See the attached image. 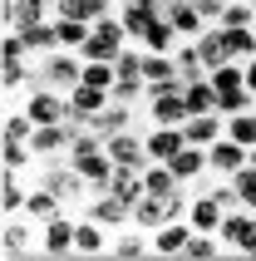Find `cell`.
I'll list each match as a JSON object with an SVG mask.
<instances>
[{"mask_svg": "<svg viewBox=\"0 0 256 261\" xmlns=\"http://www.w3.org/2000/svg\"><path fill=\"white\" fill-rule=\"evenodd\" d=\"M0 20L5 30H25L40 20H55V0H0Z\"/></svg>", "mask_w": 256, "mask_h": 261, "instance_id": "9c48e42d", "label": "cell"}, {"mask_svg": "<svg viewBox=\"0 0 256 261\" xmlns=\"http://www.w3.org/2000/svg\"><path fill=\"white\" fill-rule=\"evenodd\" d=\"M74 212H55L49 222H40V256H74Z\"/></svg>", "mask_w": 256, "mask_h": 261, "instance_id": "277c9868", "label": "cell"}, {"mask_svg": "<svg viewBox=\"0 0 256 261\" xmlns=\"http://www.w3.org/2000/svg\"><path fill=\"white\" fill-rule=\"evenodd\" d=\"M207 79H212L217 94H227V89H246V59H227V64H217Z\"/></svg>", "mask_w": 256, "mask_h": 261, "instance_id": "d590c367", "label": "cell"}, {"mask_svg": "<svg viewBox=\"0 0 256 261\" xmlns=\"http://www.w3.org/2000/svg\"><path fill=\"white\" fill-rule=\"evenodd\" d=\"M30 44V59H44L49 49H59V35H55V20H40V25H25L20 30Z\"/></svg>", "mask_w": 256, "mask_h": 261, "instance_id": "f546056e", "label": "cell"}, {"mask_svg": "<svg viewBox=\"0 0 256 261\" xmlns=\"http://www.w3.org/2000/svg\"><path fill=\"white\" fill-rule=\"evenodd\" d=\"M84 217L104 222L109 232H123L128 222H133V207H128L123 197H114V192H89V202H84Z\"/></svg>", "mask_w": 256, "mask_h": 261, "instance_id": "8992f818", "label": "cell"}, {"mask_svg": "<svg viewBox=\"0 0 256 261\" xmlns=\"http://www.w3.org/2000/svg\"><path fill=\"white\" fill-rule=\"evenodd\" d=\"M227 49H232V59H251V55H256V25L227 30Z\"/></svg>", "mask_w": 256, "mask_h": 261, "instance_id": "7bdbcfd3", "label": "cell"}, {"mask_svg": "<svg viewBox=\"0 0 256 261\" xmlns=\"http://www.w3.org/2000/svg\"><path fill=\"white\" fill-rule=\"evenodd\" d=\"M89 20H74V15H55V35H59V49H84L89 44Z\"/></svg>", "mask_w": 256, "mask_h": 261, "instance_id": "f1b7e54d", "label": "cell"}, {"mask_svg": "<svg viewBox=\"0 0 256 261\" xmlns=\"http://www.w3.org/2000/svg\"><path fill=\"white\" fill-rule=\"evenodd\" d=\"M40 182H44V188H55L59 197H64V207H69V202H79V197L89 192V182L79 177V168H74L69 158H64V163H55V168H44V173H40Z\"/></svg>", "mask_w": 256, "mask_h": 261, "instance_id": "4fadbf2b", "label": "cell"}, {"mask_svg": "<svg viewBox=\"0 0 256 261\" xmlns=\"http://www.w3.org/2000/svg\"><path fill=\"white\" fill-rule=\"evenodd\" d=\"M251 168H256V148H251Z\"/></svg>", "mask_w": 256, "mask_h": 261, "instance_id": "bcb514c9", "label": "cell"}, {"mask_svg": "<svg viewBox=\"0 0 256 261\" xmlns=\"http://www.w3.org/2000/svg\"><path fill=\"white\" fill-rule=\"evenodd\" d=\"M256 109V94L251 89H227V94H217V114H251Z\"/></svg>", "mask_w": 256, "mask_h": 261, "instance_id": "74e56055", "label": "cell"}, {"mask_svg": "<svg viewBox=\"0 0 256 261\" xmlns=\"http://www.w3.org/2000/svg\"><path fill=\"white\" fill-rule=\"evenodd\" d=\"M118 69H114V59H84V84L94 89H114Z\"/></svg>", "mask_w": 256, "mask_h": 261, "instance_id": "ab89813d", "label": "cell"}, {"mask_svg": "<svg viewBox=\"0 0 256 261\" xmlns=\"http://www.w3.org/2000/svg\"><path fill=\"white\" fill-rule=\"evenodd\" d=\"M183 143H187V138H183V128H172V123H148V133H143L148 163H168Z\"/></svg>", "mask_w": 256, "mask_h": 261, "instance_id": "ac0fdd59", "label": "cell"}, {"mask_svg": "<svg viewBox=\"0 0 256 261\" xmlns=\"http://www.w3.org/2000/svg\"><path fill=\"white\" fill-rule=\"evenodd\" d=\"M217 25H222V30H246V25H256V0H237V5H227Z\"/></svg>", "mask_w": 256, "mask_h": 261, "instance_id": "f35d334b", "label": "cell"}, {"mask_svg": "<svg viewBox=\"0 0 256 261\" xmlns=\"http://www.w3.org/2000/svg\"><path fill=\"white\" fill-rule=\"evenodd\" d=\"M168 168L177 173V182H202V177L212 173V163H207V148H197V143H183V148L168 158Z\"/></svg>", "mask_w": 256, "mask_h": 261, "instance_id": "e0dca14e", "label": "cell"}, {"mask_svg": "<svg viewBox=\"0 0 256 261\" xmlns=\"http://www.w3.org/2000/svg\"><path fill=\"white\" fill-rule=\"evenodd\" d=\"M30 163H35V148L25 138H0V168L5 173H25Z\"/></svg>", "mask_w": 256, "mask_h": 261, "instance_id": "1f68e13d", "label": "cell"}, {"mask_svg": "<svg viewBox=\"0 0 256 261\" xmlns=\"http://www.w3.org/2000/svg\"><path fill=\"white\" fill-rule=\"evenodd\" d=\"M133 114H138L133 103H118V99H109V109H99V114L89 118V128L109 138V133H123V128H133Z\"/></svg>", "mask_w": 256, "mask_h": 261, "instance_id": "44dd1931", "label": "cell"}, {"mask_svg": "<svg viewBox=\"0 0 256 261\" xmlns=\"http://www.w3.org/2000/svg\"><path fill=\"white\" fill-rule=\"evenodd\" d=\"M55 212H64V197H59L55 188H44V182H35V188H30V197H25V217L49 222Z\"/></svg>", "mask_w": 256, "mask_h": 261, "instance_id": "484cf974", "label": "cell"}, {"mask_svg": "<svg viewBox=\"0 0 256 261\" xmlns=\"http://www.w3.org/2000/svg\"><path fill=\"white\" fill-rule=\"evenodd\" d=\"M74 168H79V177L89 182V192H109V182H114V168L118 163L109 158V148H99V153H84V158H69Z\"/></svg>", "mask_w": 256, "mask_h": 261, "instance_id": "9a60e30c", "label": "cell"}, {"mask_svg": "<svg viewBox=\"0 0 256 261\" xmlns=\"http://www.w3.org/2000/svg\"><path fill=\"white\" fill-rule=\"evenodd\" d=\"M74 143V123H40V128L30 133V148H35V158H64Z\"/></svg>", "mask_w": 256, "mask_h": 261, "instance_id": "30bf717a", "label": "cell"}, {"mask_svg": "<svg viewBox=\"0 0 256 261\" xmlns=\"http://www.w3.org/2000/svg\"><path fill=\"white\" fill-rule=\"evenodd\" d=\"M138 44H143V49H153V55H172V49H177V30H172V20H168V15L148 20V30L138 35Z\"/></svg>", "mask_w": 256, "mask_h": 261, "instance_id": "cb8c5ba5", "label": "cell"}, {"mask_svg": "<svg viewBox=\"0 0 256 261\" xmlns=\"http://www.w3.org/2000/svg\"><path fill=\"white\" fill-rule=\"evenodd\" d=\"M109 247H114V232H109L104 222H94V217L79 212V227H74V256H109Z\"/></svg>", "mask_w": 256, "mask_h": 261, "instance_id": "7c38bea8", "label": "cell"}, {"mask_svg": "<svg viewBox=\"0 0 256 261\" xmlns=\"http://www.w3.org/2000/svg\"><path fill=\"white\" fill-rule=\"evenodd\" d=\"M207 163H212V177H237V173L246 168V163H251V148L222 133V138H217V143L207 148Z\"/></svg>", "mask_w": 256, "mask_h": 261, "instance_id": "52a82bcc", "label": "cell"}, {"mask_svg": "<svg viewBox=\"0 0 256 261\" xmlns=\"http://www.w3.org/2000/svg\"><path fill=\"white\" fill-rule=\"evenodd\" d=\"M104 148H109V158H114L118 168H148V148H143L138 123H133V128H123V133H109V138H104Z\"/></svg>", "mask_w": 256, "mask_h": 261, "instance_id": "ba28073f", "label": "cell"}, {"mask_svg": "<svg viewBox=\"0 0 256 261\" xmlns=\"http://www.w3.org/2000/svg\"><path fill=\"white\" fill-rule=\"evenodd\" d=\"M40 128V123H35V118L25 114V103H20V109H10V114H5V133H0V138H25L30 143V133Z\"/></svg>", "mask_w": 256, "mask_h": 261, "instance_id": "b9f144b4", "label": "cell"}, {"mask_svg": "<svg viewBox=\"0 0 256 261\" xmlns=\"http://www.w3.org/2000/svg\"><path fill=\"white\" fill-rule=\"evenodd\" d=\"M25 197H30V188L20 182V173H5V168H0V212H5V217L25 212Z\"/></svg>", "mask_w": 256, "mask_h": 261, "instance_id": "83f0119b", "label": "cell"}, {"mask_svg": "<svg viewBox=\"0 0 256 261\" xmlns=\"http://www.w3.org/2000/svg\"><path fill=\"white\" fill-rule=\"evenodd\" d=\"M44 84V74L30 69V59H0V89L5 94H15V89H35Z\"/></svg>", "mask_w": 256, "mask_h": 261, "instance_id": "d4e9b609", "label": "cell"}, {"mask_svg": "<svg viewBox=\"0 0 256 261\" xmlns=\"http://www.w3.org/2000/svg\"><path fill=\"white\" fill-rule=\"evenodd\" d=\"M25 114L35 123H64L69 118V94L55 84H35V89H25Z\"/></svg>", "mask_w": 256, "mask_h": 261, "instance_id": "7a4b0ae2", "label": "cell"}, {"mask_svg": "<svg viewBox=\"0 0 256 261\" xmlns=\"http://www.w3.org/2000/svg\"><path fill=\"white\" fill-rule=\"evenodd\" d=\"M187 242H192V222L187 217H172V222H163V227L153 232V251L158 256H183Z\"/></svg>", "mask_w": 256, "mask_h": 261, "instance_id": "ffe728a7", "label": "cell"}, {"mask_svg": "<svg viewBox=\"0 0 256 261\" xmlns=\"http://www.w3.org/2000/svg\"><path fill=\"white\" fill-rule=\"evenodd\" d=\"M246 89H251V94H256V55L246 59Z\"/></svg>", "mask_w": 256, "mask_h": 261, "instance_id": "f6af8a7d", "label": "cell"}, {"mask_svg": "<svg viewBox=\"0 0 256 261\" xmlns=\"http://www.w3.org/2000/svg\"><path fill=\"white\" fill-rule=\"evenodd\" d=\"M109 192H114V197H123V202L133 207L143 192H148V188H143V168H114V182H109Z\"/></svg>", "mask_w": 256, "mask_h": 261, "instance_id": "4dcf8cb0", "label": "cell"}, {"mask_svg": "<svg viewBox=\"0 0 256 261\" xmlns=\"http://www.w3.org/2000/svg\"><path fill=\"white\" fill-rule=\"evenodd\" d=\"M118 0H55V15H74V20H104V15H114Z\"/></svg>", "mask_w": 256, "mask_h": 261, "instance_id": "4316f807", "label": "cell"}, {"mask_svg": "<svg viewBox=\"0 0 256 261\" xmlns=\"http://www.w3.org/2000/svg\"><path fill=\"white\" fill-rule=\"evenodd\" d=\"M222 217H227V212H222V202H217L212 192H197V197H192V207H187L192 232H217V227H222Z\"/></svg>", "mask_w": 256, "mask_h": 261, "instance_id": "7402d4cb", "label": "cell"}, {"mask_svg": "<svg viewBox=\"0 0 256 261\" xmlns=\"http://www.w3.org/2000/svg\"><path fill=\"white\" fill-rule=\"evenodd\" d=\"M30 222H35V217H25V212L5 217V227H0V256H5V261H15V256H35V251H40V237L30 232Z\"/></svg>", "mask_w": 256, "mask_h": 261, "instance_id": "5b68a950", "label": "cell"}, {"mask_svg": "<svg viewBox=\"0 0 256 261\" xmlns=\"http://www.w3.org/2000/svg\"><path fill=\"white\" fill-rule=\"evenodd\" d=\"M172 59H177V74H183V79H207V64H202V55H197V40H177Z\"/></svg>", "mask_w": 256, "mask_h": 261, "instance_id": "e575fe53", "label": "cell"}, {"mask_svg": "<svg viewBox=\"0 0 256 261\" xmlns=\"http://www.w3.org/2000/svg\"><path fill=\"white\" fill-rule=\"evenodd\" d=\"M133 222H138L143 232H158L163 222H172V207H168V197H153V192H143L138 202H133Z\"/></svg>", "mask_w": 256, "mask_h": 261, "instance_id": "603a6c76", "label": "cell"}, {"mask_svg": "<svg viewBox=\"0 0 256 261\" xmlns=\"http://www.w3.org/2000/svg\"><path fill=\"white\" fill-rule=\"evenodd\" d=\"M163 15L172 20V30H177V40H197L202 30L212 25L207 15L197 10V0H163Z\"/></svg>", "mask_w": 256, "mask_h": 261, "instance_id": "8fae6325", "label": "cell"}, {"mask_svg": "<svg viewBox=\"0 0 256 261\" xmlns=\"http://www.w3.org/2000/svg\"><path fill=\"white\" fill-rule=\"evenodd\" d=\"M183 99H187V114H212L217 109V89H212V79H187Z\"/></svg>", "mask_w": 256, "mask_h": 261, "instance_id": "836d02e7", "label": "cell"}, {"mask_svg": "<svg viewBox=\"0 0 256 261\" xmlns=\"http://www.w3.org/2000/svg\"><path fill=\"white\" fill-rule=\"evenodd\" d=\"M227 138L256 148V109H251V114H232V118H227Z\"/></svg>", "mask_w": 256, "mask_h": 261, "instance_id": "60d3db41", "label": "cell"}, {"mask_svg": "<svg viewBox=\"0 0 256 261\" xmlns=\"http://www.w3.org/2000/svg\"><path fill=\"white\" fill-rule=\"evenodd\" d=\"M128 30H123V20H118V10L114 15H104V20H94V30H89V44L79 49L84 59H118L128 49Z\"/></svg>", "mask_w": 256, "mask_h": 261, "instance_id": "6da1fadb", "label": "cell"}, {"mask_svg": "<svg viewBox=\"0 0 256 261\" xmlns=\"http://www.w3.org/2000/svg\"><path fill=\"white\" fill-rule=\"evenodd\" d=\"M232 182H237V192H242V207H251V212H256V168L246 163V168L232 177Z\"/></svg>", "mask_w": 256, "mask_h": 261, "instance_id": "ee69618b", "label": "cell"}, {"mask_svg": "<svg viewBox=\"0 0 256 261\" xmlns=\"http://www.w3.org/2000/svg\"><path fill=\"white\" fill-rule=\"evenodd\" d=\"M109 256H123V261L158 256V251H153V232H143L138 222H128L123 232H114V247H109Z\"/></svg>", "mask_w": 256, "mask_h": 261, "instance_id": "2e32d148", "label": "cell"}, {"mask_svg": "<svg viewBox=\"0 0 256 261\" xmlns=\"http://www.w3.org/2000/svg\"><path fill=\"white\" fill-rule=\"evenodd\" d=\"M143 79H148V84L177 79V59H172V55H153V49H143Z\"/></svg>", "mask_w": 256, "mask_h": 261, "instance_id": "8d00e7d4", "label": "cell"}, {"mask_svg": "<svg viewBox=\"0 0 256 261\" xmlns=\"http://www.w3.org/2000/svg\"><path fill=\"white\" fill-rule=\"evenodd\" d=\"M143 188L153 192V197H172L183 182H177V173H172L168 163H148V168H143Z\"/></svg>", "mask_w": 256, "mask_h": 261, "instance_id": "d6a6232c", "label": "cell"}, {"mask_svg": "<svg viewBox=\"0 0 256 261\" xmlns=\"http://www.w3.org/2000/svg\"><path fill=\"white\" fill-rule=\"evenodd\" d=\"M40 74H44V84H55L69 94L79 79H84V55L79 49H49V55L40 59Z\"/></svg>", "mask_w": 256, "mask_h": 261, "instance_id": "3957f363", "label": "cell"}, {"mask_svg": "<svg viewBox=\"0 0 256 261\" xmlns=\"http://www.w3.org/2000/svg\"><path fill=\"white\" fill-rule=\"evenodd\" d=\"M109 99H114L109 89H94V84H84V79H79V84L69 89V123H89L99 109H109Z\"/></svg>", "mask_w": 256, "mask_h": 261, "instance_id": "5bb4252c", "label": "cell"}, {"mask_svg": "<svg viewBox=\"0 0 256 261\" xmlns=\"http://www.w3.org/2000/svg\"><path fill=\"white\" fill-rule=\"evenodd\" d=\"M227 133V114H187V123H183V138L187 143H197V148H212L217 138Z\"/></svg>", "mask_w": 256, "mask_h": 261, "instance_id": "d6986e66", "label": "cell"}]
</instances>
